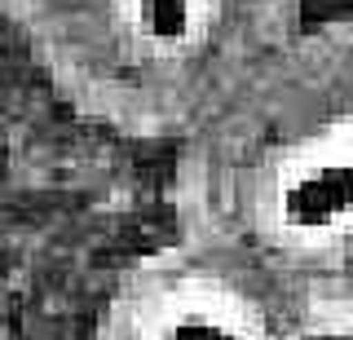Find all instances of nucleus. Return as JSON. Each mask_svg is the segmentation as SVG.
Masks as SVG:
<instances>
[{"mask_svg": "<svg viewBox=\"0 0 353 340\" xmlns=\"http://www.w3.org/2000/svg\"><path fill=\"white\" fill-rule=\"evenodd\" d=\"M93 340H309V332L248 266L181 234L124 266Z\"/></svg>", "mask_w": 353, "mask_h": 340, "instance_id": "nucleus-3", "label": "nucleus"}, {"mask_svg": "<svg viewBox=\"0 0 353 340\" xmlns=\"http://www.w3.org/2000/svg\"><path fill=\"white\" fill-rule=\"evenodd\" d=\"M172 208L309 340H353V18L301 27L181 141Z\"/></svg>", "mask_w": 353, "mask_h": 340, "instance_id": "nucleus-1", "label": "nucleus"}, {"mask_svg": "<svg viewBox=\"0 0 353 340\" xmlns=\"http://www.w3.org/2000/svg\"><path fill=\"white\" fill-rule=\"evenodd\" d=\"M0 340H5V296H0Z\"/></svg>", "mask_w": 353, "mask_h": 340, "instance_id": "nucleus-4", "label": "nucleus"}, {"mask_svg": "<svg viewBox=\"0 0 353 340\" xmlns=\"http://www.w3.org/2000/svg\"><path fill=\"white\" fill-rule=\"evenodd\" d=\"M84 119L141 141L190 137L301 31V0H0Z\"/></svg>", "mask_w": 353, "mask_h": 340, "instance_id": "nucleus-2", "label": "nucleus"}]
</instances>
